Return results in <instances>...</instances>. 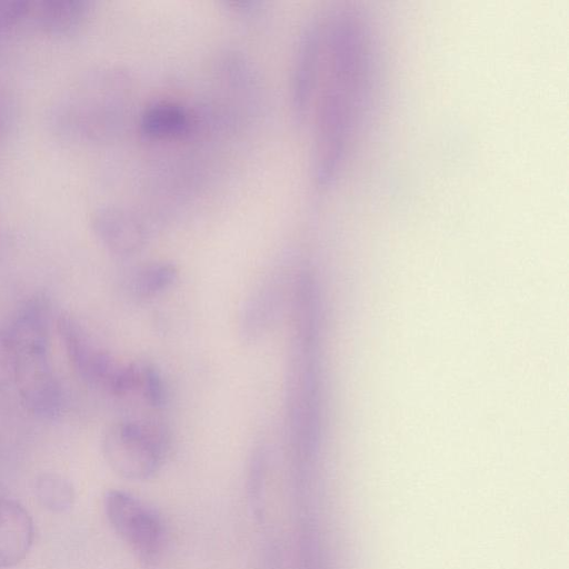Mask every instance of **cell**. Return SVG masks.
<instances>
[{
    "mask_svg": "<svg viewBox=\"0 0 569 569\" xmlns=\"http://www.w3.org/2000/svg\"><path fill=\"white\" fill-rule=\"evenodd\" d=\"M361 26L341 14L327 27L325 74L319 98L315 171L329 183L343 157L368 77V48Z\"/></svg>",
    "mask_w": 569,
    "mask_h": 569,
    "instance_id": "6da1fadb",
    "label": "cell"
},
{
    "mask_svg": "<svg viewBox=\"0 0 569 569\" xmlns=\"http://www.w3.org/2000/svg\"><path fill=\"white\" fill-rule=\"evenodd\" d=\"M169 447V431L161 421L121 420L111 425L102 438L108 465L129 480L153 477L162 467Z\"/></svg>",
    "mask_w": 569,
    "mask_h": 569,
    "instance_id": "7a4b0ae2",
    "label": "cell"
},
{
    "mask_svg": "<svg viewBox=\"0 0 569 569\" xmlns=\"http://www.w3.org/2000/svg\"><path fill=\"white\" fill-rule=\"evenodd\" d=\"M10 337L17 350L14 388L22 405L33 415L53 418L60 412L62 393L49 357V337Z\"/></svg>",
    "mask_w": 569,
    "mask_h": 569,
    "instance_id": "3957f363",
    "label": "cell"
},
{
    "mask_svg": "<svg viewBox=\"0 0 569 569\" xmlns=\"http://www.w3.org/2000/svg\"><path fill=\"white\" fill-rule=\"evenodd\" d=\"M104 510L113 530L139 557L151 559L159 552L163 542L162 522L141 500L123 490H109Z\"/></svg>",
    "mask_w": 569,
    "mask_h": 569,
    "instance_id": "277c9868",
    "label": "cell"
},
{
    "mask_svg": "<svg viewBox=\"0 0 569 569\" xmlns=\"http://www.w3.org/2000/svg\"><path fill=\"white\" fill-rule=\"evenodd\" d=\"M58 331L74 371L91 387L116 395L124 365L94 348L77 323L67 316L58 319Z\"/></svg>",
    "mask_w": 569,
    "mask_h": 569,
    "instance_id": "5b68a950",
    "label": "cell"
},
{
    "mask_svg": "<svg viewBox=\"0 0 569 569\" xmlns=\"http://www.w3.org/2000/svg\"><path fill=\"white\" fill-rule=\"evenodd\" d=\"M33 532L29 512L14 500L0 499V567H12L24 559Z\"/></svg>",
    "mask_w": 569,
    "mask_h": 569,
    "instance_id": "8992f818",
    "label": "cell"
},
{
    "mask_svg": "<svg viewBox=\"0 0 569 569\" xmlns=\"http://www.w3.org/2000/svg\"><path fill=\"white\" fill-rule=\"evenodd\" d=\"M321 58V29L312 24L306 30L297 56L293 78V109L298 118H303L317 86Z\"/></svg>",
    "mask_w": 569,
    "mask_h": 569,
    "instance_id": "52a82bcc",
    "label": "cell"
},
{
    "mask_svg": "<svg viewBox=\"0 0 569 569\" xmlns=\"http://www.w3.org/2000/svg\"><path fill=\"white\" fill-rule=\"evenodd\" d=\"M93 223L98 237L110 251L117 254H133L144 244L143 226L128 212L104 209L96 216Z\"/></svg>",
    "mask_w": 569,
    "mask_h": 569,
    "instance_id": "ba28073f",
    "label": "cell"
},
{
    "mask_svg": "<svg viewBox=\"0 0 569 569\" xmlns=\"http://www.w3.org/2000/svg\"><path fill=\"white\" fill-rule=\"evenodd\" d=\"M283 276H272L248 299L241 315V335L246 340H256L273 322L284 297Z\"/></svg>",
    "mask_w": 569,
    "mask_h": 569,
    "instance_id": "9c48e42d",
    "label": "cell"
},
{
    "mask_svg": "<svg viewBox=\"0 0 569 569\" xmlns=\"http://www.w3.org/2000/svg\"><path fill=\"white\" fill-rule=\"evenodd\" d=\"M87 12L83 0H36L30 1L28 17L43 31L61 34L78 28Z\"/></svg>",
    "mask_w": 569,
    "mask_h": 569,
    "instance_id": "30bf717a",
    "label": "cell"
},
{
    "mask_svg": "<svg viewBox=\"0 0 569 569\" xmlns=\"http://www.w3.org/2000/svg\"><path fill=\"white\" fill-rule=\"evenodd\" d=\"M186 110L172 102H158L148 107L141 116L140 128L152 139H168L181 136L188 129Z\"/></svg>",
    "mask_w": 569,
    "mask_h": 569,
    "instance_id": "8fae6325",
    "label": "cell"
},
{
    "mask_svg": "<svg viewBox=\"0 0 569 569\" xmlns=\"http://www.w3.org/2000/svg\"><path fill=\"white\" fill-rule=\"evenodd\" d=\"M177 278L178 270L172 263L150 262L129 276L127 290L133 299L143 301L169 289Z\"/></svg>",
    "mask_w": 569,
    "mask_h": 569,
    "instance_id": "7c38bea8",
    "label": "cell"
},
{
    "mask_svg": "<svg viewBox=\"0 0 569 569\" xmlns=\"http://www.w3.org/2000/svg\"><path fill=\"white\" fill-rule=\"evenodd\" d=\"M36 495L40 503L54 512L69 510L74 502L71 482L58 473H42L36 481Z\"/></svg>",
    "mask_w": 569,
    "mask_h": 569,
    "instance_id": "4fadbf2b",
    "label": "cell"
},
{
    "mask_svg": "<svg viewBox=\"0 0 569 569\" xmlns=\"http://www.w3.org/2000/svg\"><path fill=\"white\" fill-rule=\"evenodd\" d=\"M17 350L7 330L0 329V392L14 388Z\"/></svg>",
    "mask_w": 569,
    "mask_h": 569,
    "instance_id": "5bb4252c",
    "label": "cell"
},
{
    "mask_svg": "<svg viewBox=\"0 0 569 569\" xmlns=\"http://www.w3.org/2000/svg\"><path fill=\"white\" fill-rule=\"evenodd\" d=\"M29 0H0V31L8 30L28 18Z\"/></svg>",
    "mask_w": 569,
    "mask_h": 569,
    "instance_id": "9a60e30c",
    "label": "cell"
}]
</instances>
